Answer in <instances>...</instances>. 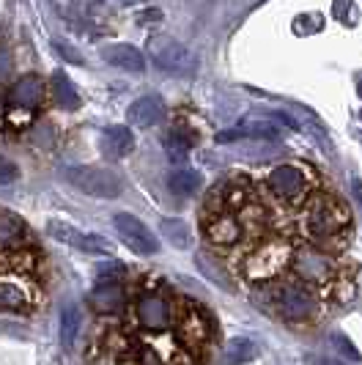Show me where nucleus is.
I'll return each instance as SVG.
<instances>
[{
  "label": "nucleus",
  "mask_w": 362,
  "mask_h": 365,
  "mask_svg": "<svg viewBox=\"0 0 362 365\" xmlns=\"http://www.w3.org/2000/svg\"><path fill=\"white\" fill-rule=\"evenodd\" d=\"M19 176V168L14 160H9L6 154H0V184H11Z\"/></svg>",
  "instance_id": "nucleus-28"
},
{
  "label": "nucleus",
  "mask_w": 362,
  "mask_h": 365,
  "mask_svg": "<svg viewBox=\"0 0 362 365\" xmlns=\"http://www.w3.org/2000/svg\"><path fill=\"white\" fill-rule=\"evenodd\" d=\"M209 237L219 242V245H231L236 239L242 237V225H239V220L236 217H214L212 220V225H209Z\"/></svg>",
  "instance_id": "nucleus-20"
},
{
  "label": "nucleus",
  "mask_w": 362,
  "mask_h": 365,
  "mask_svg": "<svg viewBox=\"0 0 362 365\" xmlns=\"http://www.w3.org/2000/svg\"><path fill=\"white\" fill-rule=\"evenodd\" d=\"M88 305L96 313H118L127 305V294L118 283H102L88 294Z\"/></svg>",
  "instance_id": "nucleus-15"
},
{
  "label": "nucleus",
  "mask_w": 362,
  "mask_h": 365,
  "mask_svg": "<svg viewBox=\"0 0 362 365\" xmlns=\"http://www.w3.org/2000/svg\"><path fill=\"white\" fill-rule=\"evenodd\" d=\"M162 143H165V148H167V154H170V160H173V157L181 160V157L190 154V148H192V143H195V138H192L190 132H184V129H173V132L165 135Z\"/></svg>",
  "instance_id": "nucleus-22"
},
{
  "label": "nucleus",
  "mask_w": 362,
  "mask_h": 365,
  "mask_svg": "<svg viewBox=\"0 0 362 365\" xmlns=\"http://www.w3.org/2000/svg\"><path fill=\"white\" fill-rule=\"evenodd\" d=\"M99 148L108 160H124L129 151L135 148V135L129 127H110L99 138Z\"/></svg>",
  "instance_id": "nucleus-14"
},
{
  "label": "nucleus",
  "mask_w": 362,
  "mask_h": 365,
  "mask_svg": "<svg viewBox=\"0 0 362 365\" xmlns=\"http://www.w3.org/2000/svg\"><path fill=\"white\" fill-rule=\"evenodd\" d=\"M102 61H108L110 66L115 69H124V72H143L145 61L143 53L138 47H129V44H108L99 50Z\"/></svg>",
  "instance_id": "nucleus-12"
},
{
  "label": "nucleus",
  "mask_w": 362,
  "mask_h": 365,
  "mask_svg": "<svg viewBox=\"0 0 362 365\" xmlns=\"http://www.w3.org/2000/svg\"><path fill=\"white\" fill-rule=\"evenodd\" d=\"M351 192H354V201L360 203V209H362V182L360 179H351Z\"/></svg>",
  "instance_id": "nucleus-33"
},
{
  "label": "nucleus",
  "mask_w": 362,
  "mask_h": 365,
  "mask_svg": "<svg viewBox=\"0 0 362 365\" xmlns=\"http://www.w3.org/2000/svg\"><path fill=\"white\" fill-rule=\"evenodd\" d=\"M148 55L151 61L170 74H192L198 69V58L190 47L170 36H151L148 38Z\"/></svg>",
  "instance_id": "nucleus-2"
},
{
  "label": "nucleus",
  "mask_w": 362,
  "mask_h": 365,
  "mask_svg": "<svg viewBox=\"0 0 362 365\" xmlns=\"http://www.w3.org/2000/svg\"><path fill=\"white\" fill-rule=\"evenodd\" d=\"M269 190L286 201H296L305 192V173L294 165H280L269 173Z\"/></svg>",
  "instance_id": "nucleus-7"
},
{
  "label": "nucleus",
  "mask_w": 362,
  "mask_h": 365,
  "mask_svg": "<svg viewBox=\"0 0 362 365\" xmlns=\"http://www.w3.org/2000/svg\"><path fill=\"white\" fill-rule=\"evenodd\" d=\"M135 311H138V322L145 329L160 332V329L170 327V308H167V302H165L162 297H157V294H143L138 299Z\"/></svg>",
  "instance_id": "nucleus-10"
},
{
  "label": "nucleus",
  "mask_w": 362,
  "mask_h": 365,
  "mask_svg": "<svg viewBox=\"0 0 362 365\" xmlns=\"http://www.w3.org/2000/svg\"><path fill=\"white\" fill-rule=\"evenodd\" d=\"M343 225V215L338 212V206L332 203H319L316 209H310L308 215V231L313 237H332L338 234Z\"/></svg>",
  "instance_id": "nucleus-11"
},
{
  "label": "nucleus",
  "mask_w": 362,
  "mask_h": 365,
  "mask_svg": "<svg viewBox=\"0 0 362 365\" xmlns=\"http://www.w3.org/2000/svg\"><path fill=\"white\" fill-rule=\"evenodd\" d=\"M198 267H200V272L206 274L209 280H214V283H219L225 292H231V283H228V277L219 272V269H212V264H209V256H206V253H198Z\"/></svg>",
  "instance_id": "nucleus-26"
},
{
  "label": "nucleus",
  "mask_w": 362,
  "mask_h": 365,
  "mask_svg": "<svg viewBox=\"0 0 362 365\" xmlns=\"http://www.w3.org/2000/svg\"><path fill=\"white\" fill-rule=\"evenodd\" d=\"M41 99H44V83H41V77H36V74L19 77V83L9 93V102L14 108H25V110H36L41 105Z\"/></svg>",
  "instance_id": "nucleus-13"
},
{
  "label": "nucleus",
  "mask_w": 362,
  "mask_h": 365,
  "mask_svg": "<svg viewBox=\"0 0 362 365\" xmlns=\"http://www.w3.org/2000/svg\"><path fill=\"white\" fill-rule=\"evenodd\" d=\"M55 50L63 55V58H69L72 63H83V55L77 53V50H72L69 44H61V41H55Z\"/></svg>",
  "instance_id": "nucleus-31"
},
{
  "label": "nucleus",
  "mask_w": 362,
  "mask_h": 365,
  "mask_svg": "<svg viewBox=\"0 0 362 365\" xmlns=\"http://www.w3.org/2000/svg\"><path fill=\"white\" fill-rule=\"evenodd\" d=\"M253 357H255V346L253 341H247V338H234L225 346V365H242L247 363V360H253Z\"/></svg>",
  "instance_id": "nucleus-24"
},
{
  "label": "nucleus",
  "mask_w": 362,
  "mask_h": 365,
  "mask_svg": "<svg viewBox=\"0 0 362 365\" xmlns=\"http://www.w3.org/2000/svg\"><path fill=\"white\" fill-rule=\"evenodd\" d=\"M329 341H332V346H338V351H341L343 357H348V360H354V363H360V351L354 349V344H351V341H348L346 335H341V332H335V335H332Z\"/></svg>",
  "instance_id": "nucleus-27"
},
{
  "label": "nucleus",
  "mask_w": 362,
  "mask_h": 365,
  "mask_svg": "<svg viewBox=\"0 0 362 365\" xmlns=\"http://www.w3.org/2000/svg\"><path fill=\"white\" fill-rule=\"evenodd\" d=\"M47 234H50V239H55V242L69 245L74 250H83V253H90V256H108L110 250H113L105 237H99V234H83V231H77L74 225L61 222V220H50V222H47Z\"/></svg>",
  "instance_id": "nucleus-3"
},
{
  "label": "nucleus",
  "mask_w": 362,
  "mask_h": 365,
  "mask_svg": "<svg viewBox=\"0 0 362 365\" xmlns=\"http://www.w3.org/2000/svg\"><path fill=\"white\" fill-rule=\"evenodd\" d=\"M242 138H255V140H277L280 138V124L277 121H242L234 129H225L217 135V143H231V140H242Z\"/></svg>",
  "instance_id": "nucleus-9"
},
{
  "label": "nucleus",
  "mask_w": 362,
  "mask_h": 365,
  "mask_svg": "<svg viewBox=\"0 0 362 365\" xmlns=\"http://www.w3.org/2000/svg\"><path fill=\"white\" fill-rule=\"evenodd\" d=\"M80 327H83L80 308H77V305H66L63 313H61V344H63V349H74L77 335H80Z\"/></svg>",
  "instance_id": "nucleus-17"
},
{
  "label": "nucleus",
  "mask_w": 362,
  "mask_h": 365,
  "mask_svg": "<svg viewBox=\"0 0 362 365\" xmlns=\"http://www.w3.org/2000/svg\"><path fill=\"white\" fill-rule=\"evenodd\" d=\"M25 242V228L14 215L9 212H0V247L3 250H11V247H19Z\"/></svg>",
  "instance_id": "nucleus-18"
},
{
  "label": "nucleus",
  "mask_w": 362,
  "mask_h": 365,
  "mask_svg": "<svg viewBox=\"0 0 362 365\" xmlns=\"http://www.w3.org/2000/svg\"><path fill=\"white\" fill-rule=\"evenodd\" d=\"M25 308H28L25 292L9 280H0V311H25Z\"/></svg>",
  "instance_id": "nucleus-21"
},
{
  "label": "nucleus",
  "mask_w": 362,
  "mask_h": 365,
  "mask_svg": "<svg viewBox=\"0 0 362 365\" xmlns=\"http://www.w3.org/2000/svg\"><path fill=\"white\" fill-rule=\"evenodd\" d=\"M53 91H55V102H58L63 110H77V108H80V93H77L74 83L63 72L53 74Z\"/></svg>",
  "instance_id": "nucleus-19"
},
{
  "label": "nucleus",
  "mask_w": 362,
  "mask_h": 365,
  "mask_svg": "<svg viewBox=\"0 0 362 365\" xmlns=\"http://www.w3.org/2000/svg\"><path fill=\"white\" fill-rule=\"evenodd\" d=\"M294 272L299 274L302 280L308 283H326L329 274H332V264H329V256H324L321 250L316 247H302L296 256H294Z\"/></svg>",
  "instance_id": "nucleus-6"
},
{
  "label": "nucleus",
  "mask_w": 362,
  "mask_h": 365,
  "mask_svg": "<svg viewBox=\"0 0 362 365\" xmlns=\"http://www.w3.org/2000/svg\"><path fill=\"white\" fill-rule=\"evenodd\" d=\"M305 363H308V365H343V363H335V360H329V357H316V354L305 357Z\"/></svg>",
  "instance_id": "nucleus-32"
},
{
  "label": "nucleus",
  "mask_w": 362,
  "mask_h": 365,
  "mask_svg": "<svg viewBox=\"0 0 362 365\" xmlns=\"http://www.w3.org/2000/svg\"><path fill=\"white\" fill-rule=\"evenodd\" d=\"M96 272H99V277H105V274H108V283H115V280H113V274H118V277H121L127 269H124L118 261H102V264L96 267Z\"/></svg>",
  "instance_id": "nucleus-29"
},
{
  "label": "nucleus",
  "mask_w": 362,
  "mask_h": 365,
  "mask_svg": "<svg viewBox=\"0 0 362 365\" xmlns=\"http://www.w3.org/2000/svg\"><path fill=\"white\" fill-rule=\"evenodd\" d=\"M277 311L283 319L289 322H299V319H308L316 311V299L305 286H283L277 292Z\"/></svg>",
  "instance_id": "nucleus-5"
},
{
  "label": "nucleus",
  "mask_w": 362,
  "mask_h": 365,
  "mask_svg": "<svg viewBox=\"0 0 362 365\" xmlns=\"http://www.w3.org/2000/svg\"><path fill=\"white\" fill-rule=\"evenodd\" d=\"M66 182H72L77 190H83L90 198H118L127 182L118 170L110 168H96V165H77V168H66Z\"/></svg>",
  "instance_id": "nucleus-1"
},
{
  "label": "nucleus",
  "mask_w": 362,
  "mask_h": 365,
  "mask_svg": "<svg viewBox=\"0 0 362 365\" xmlns=\"http://www.w3.org/2000/svg\"><path fill=\"white\" fill-rule=\"evenodd\" d=\"M121 365H162L160 354L151 351L148 346H138L132 349L127 357H121Z\"/></svg>",
  "instance_id": "nucleus-25"
},
{
  "label": "nucleus",
  "mask_w": 362,
  "mask_h": 365,
  "mask_svg": "<svg viewBox=\"0 0 362 365\" xmlns=\"http://www.w3.org/2000/svg\"><path fill=\"white\" fill-rule=\"evenodd\" d=\"M200 184H203V179H200L198 170H173L170 173V179H167V187H170V192L173 195H179V198H190V195H195L200 190Z\"/></svg>",
  "instance_id": "nucleus-16"
},
{
  "label": "nucleus",
  "mask_w": 362,
  "mask_h": 365,
  "mask_svg": "<svg viewBox=\"0 0 362 365\" xmlns=\"http://www.w3.org/2000/svg\"><path fill=\"white\" fill-rule=\"evenodd\" d=\"M160 231H162V237L170 242V245H176V247H190V228L181 222V220H170V217H165L162 222H160Z\"/></svg>",
  "instance_id": "nucleus-23"
},
{
  "label": "nucleus",
  "mask_w": 362,
  "mask_h": 365,
  "mask_svg": "<svg viewBox=\"0 0 362 365\" xmlns=\"http://www.w3.org/2000/svg\"><path fill=\"white\" fill-rule=\"evenodd\" d=\"M162 118H165V102L160 99V96H154V93L135 99V102L127 108L129 127H138V129L157 127Z\"/></svg>",
  "instance_id": "nucleus-8"
},
{
  "label": "nucleus",
  "mask_w": 362,
  "mask_h": 365,
  "mask_svg": "<svg viewBox=\"0 0 362 365\" xmlns=\"http://www.w3.org/2000/svg\"><path fill=\"white\" fill-rule=\"evenodd\" d=\"M9 74H11V53L6 47H0V83L9 80Z\"/></svg>",
  "instance_id": "nucleus-30"
},
{
  "label": "nucleus",
  "mask_w": 362,
  "mask_h": 365,
  "mask_svg": "<svg viewBox=\"0 0 362 365\" xmlns=\"http://www.w3.org/2000/svg\"><path fill=\"white\" fill-rule=\"evenodd\" d=\"M113 225H115L118 237L124 239V245H127L129 250H135L138 256H154L160 250V239L151 234V228L145 222H140L138 217L127 215V212L115 215Z\"/></svg>",
  "instance_id": "nucleus-4"
}]
</instances>
